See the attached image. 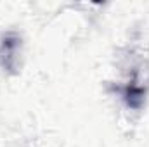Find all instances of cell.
I'll list each match as a JSON object with an SVG mask.
<instances>
[{
	"mask_svg": "<svg viewBox=\"0 0 149 147\" xmlns=\"http://www.w3.org/2000/svg\"><path fill=\"white\" fill-rule=\"evenodd\" d=\"M123 99L127 102L128 107H141L142 106V101H144V88L135 85V83H128L123 90Z\"/></svg>",
	"mask_w": 149,
	"mask_h": 147,
	"instance_id": "1",
	"label": "cell"
}]
</instances>
